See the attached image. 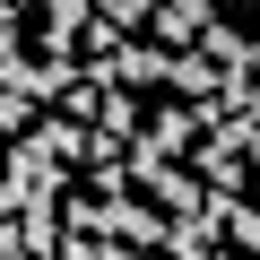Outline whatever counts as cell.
Instances as JSON below:
<instances>
[{"instance_id": "1", "label": "cell", "mask_w": 260, "mask_h": 260, "mask_svg": "<svg viewBox=\"0 0 260 260\" xmlns=\"http://www.w3.org/2000/svg\"><path fill=\"white\" fill-rule=\"evenodd\" d=\"M87 35V0H44V52H70Z\"/></svg>"}]
</instances>
